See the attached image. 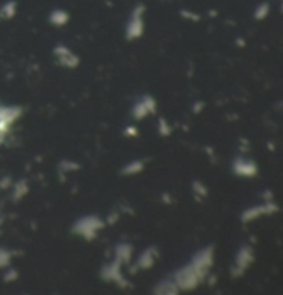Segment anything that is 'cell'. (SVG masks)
<instances>
[{"mask_svg":"<svg viewBox=\"0 0 283 295\" xmlns=\"http://www.w3.org/2000/svg\"><path fill=\"white\" fill-rule=\"evenodd\" d=\"M236 171L242 175H251V174H254L256 168L249 161H246V163L245 161H239V166H236Z\"/></svg>","mask_w":283,"mask_h":295,"instance_id":"3957f363","label":"cell"},{"mask_svg":"<svg viewBox=\"0 0 283 295\" xmlns=\"http://www.w3.org/2000/svg\"><path fill=\"white\" fill-rule=\"evenodd\" d=\"M103 224L100 221H97L96 218H86L83 219L82 222H79L76 225V231L80 233V235H89V233H94V231H97V228H101Z\"/></svg>","mask_w":283,"mask_h":295,"instance_id":"7a4b0ae2","label":"cell"},{"mask_svg":"<svg viewBox=\"0 0 283 295\" xmlns=\"http://www.w3.org/2000/svg\"><path fill=\"white\" fill-rule=\"evenodd\" d=\"M199 275H198V272L191 268V266H188L185 269H182L177 275V283L180 284L181 287H184V289H191L193 286H196L198 284V279H199Z\"/></svg>","mask_w":283,"mask_h":295,"instance_id":"6da1fadb","label":"cell"}]
</instances>
